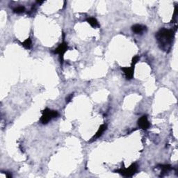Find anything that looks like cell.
I'll return each mask as SVG.
<instances>
[{
    "label": "cell",
    "instance_id": "cell-1",
    "mask_svg": "<svg viewBox=\"0 0 178 178\" xmlns=\"http://www.w3.org/2000/svg\"><path fill=\"white\" fill-rule=\"evenodd\" d=\"M174 37L175 31L173 29H168L166 28L161 29L156 34L159 45L163 51H165L171 50Z\"/></svg>",
    "mask_w": 178,
    "mask_h": 178
},
{
    "label": "cell",
    "instance_id": "cell-2",
    "mask_svg": "<svg viewBox=\"0 0 178 178\" xmlns=\"http://www.w3.org/2000/svg\"><path fill=\"white\" fill-rule=\"evenodd\" d=\"M42 115L40 118V123L43 125L48 124L51 119L55 118L59 116V113L57 111L55 110H50L49 109H45L42 111Z\"/></svg>",
    "mask_w": 178,
    "mask_h": 178
},
{
    "label": "cell",
    "instance_id": "cell-3",
    "mask_svg": "<svg viewBox=\"0 0 178 178\" xmlns=\"http://www.w3.org/2000/svg\"><path fill=\"white\" fill-rule=\"evenodd\" d=\"M137 169H138V166H137L136 164H132L129 168L125 169H120V170H118L115 172L120 173V174H121L124 177H132L136 173Z\"/></svg>",
    "mask_w": 178,
    "mask_h": 178
},
{
    "label": "cell",
    "instance_id": "cell-4",
    "mask_svg": "<svg viewBox=\"0 0 178 178\" xmlns=\"http://www.w3.org/2000/svg\"><path fill=\"white\" fill-rule=\"evenodd\" d=\"M68 44L66 43V42L63 41L62 43H61L59 46H58V48H57L54 50V53L57 54L59 55V59L61 63H63L64 54H65L66 51L68 50Z\"/></svg>",
    "mask_w": 178,
    "mask_h": 178
},
{
    "label": "cell",
    "instance_id": "cell-5",
    "mask_svg": "<svg viewBox=\"0 0 178 178\" xmlns=\"http://www.w3.org/2000/svg\"><path fill=\"white\" fill-rule=\"evenodd\" d=\"M138 125L141 129L143 130H147L150 126V123H149L147 115H143L138 121Z\"/></svg>",
    "mask_w": 178,
    "mask_h": 178
},
{
    "label": "cell",
    "instance_id": "cell-6",
    "mask_svg": "<svg viewBox=\"0 0 178 178\" xmlns=\"http://www.w3.org/2000/svg\"><path fill=\"white\" fill-rule=\"evenodd\" d=\"M134 66L132 65L131 67H125L121 68V70H123L125 74V78L127 80H130L134 77Z\"/></svg>",
    "mask_w": 178,
    "mask_h": 178
},
{
    "label": "cell",
    "instance_id": "cell-7",
    "mask_svg": "<svg viewBox=\"0 0 178 178\" xmlns=\"http://www.w3.org/2000/svg\"><path fill=\"white\" fill-rule=\"evenodd\" d=\"M132 29L133 32H134L136 34H141L146 30V27L142 25H134L132 26Z\"/></svg>",
    "mask_w": 178,
    "mask_h": 178
},
{
    "label": "cell",
    "instance_id": "cell-8",
    "mask_svg": "<svg viewBox=\"0 0 178 178\" xmlns=\"http://www.w3.org/2000/svg\"><path fill=\"white\" fill-rule=\"evenodd\" d=\"M107 125H105V124H103V125H100V127H99V129H98V132H96V134H95V136H94L93 137V138L91 139H92L91 141H93L96 140V139H97L100 138V137L103 134V133H104L105 132V130H107Z\"/></svg>",
    "mask_w": 178,
    "mask_h": 178
},
{
    "label": "cell",
    "instance_id": "cell-9",
    "mask_svg": "<svg viewBox=\"0 0 178 178\" xmlns=\"http://www.w3.org/2000/svg\"><path fill=\"white\" fill-rule=\"evenodd\" d=\"M86 21H87V22L89 23V25H91V26L92 27L97 28V27H100L99 23H98V20H96V19L95 18H92V17H91V18H87Z\"/></svg>",
    "mask_w": 178,
    "mask_h": 178
},
{
    "label": "cell",
    "instance_id": "cell-10",
    "mask_svg": "<svg viewBox=\"0 0 178 178\" xmlns=\"http://www.w3.org/2000/svg\"><path fill=\"white\" fill-rule=\"evenodd\" d=\"M21 45L24 47L25 49H31V46H32V40L31 39V38H28L27 39H26L24 42H22Z\"/></svg>",
    "mask_w": 178,
    "mask_h": 178
},
{
    "label": "cell",
    "instance_id": "cell-11",
    "mask_svg": "<svg viewBox=\"0 0 178 178\" xmlns=\"http://www.w3.org/2000/svg\"><path fill=\"white\" fill-rule=\"evenodd\" d=\"M159 167L158 168H159L161 169V171H162V172L163 173H166L167 172H168V171H170L171 170V168H172V167H171V165H159L158 166Z\"/></svg>",
    "mask_w": 178,
    "mask_h": 178
},
{
    "label": "cell",
    "instance_id": "cell-12",
    "mask_svg": "<svg viewBox=\"0 0 178 178\" xmlns=\"http://www.w3.org/2000/svg\"><path fill=\"white\" fill-rule=\"evenodd\" d=\"M25 11V7L23 6H17L13 9V12L15 13H18V14H20V13H24Z\"/></svg>",
    "mask_w": 178,
    "mask_h": 178
},
{
    "label": "cell",
    "instance_id": "cell-13",
    "mask_svg": "<svg viewBox=\"0 0 178 178\" xmlns=\"http://www.w3.org/2000/svg\"><path fill=\"white\" fill-rule=\"evenodd\" d=\"M139 56H135V57H133V59H132V65H133V66H135L136 65V64L137 63V62L139 61Z\"/></svg>",
    "mask_w": 178,
    "mask_h": 178
},
{
    "label": "cell",
    "instance_id": "cell-14",
    "mask_svg": "<svg viewBox=\"0 0 178 178\" xmlns=\"http://www.w3.org/2000/svg\"><path fill=\"white\" fill-rule=\"evenodd\" d=\"M72 98H73V94H71V95H70L69 97H68L66 98V102L68 103L71 101V100L72 99Z\"/></svg>",
    "mask_w": 178,
    "mask_h": 178
}]
</instances>
